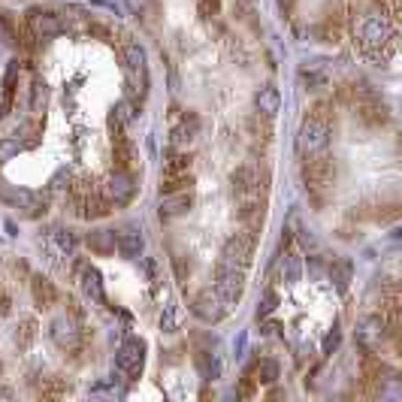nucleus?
<instances>
[{"label": "nucleus", "mask_w": 402, "mask_h": 402, "mask_svg": "<svg viewBox=\"0 0 402 402\" xmlns=\"http://www.w3.org/2000/svg\"><path fill=\"white\" fill-rule=\"evenodd\" d=\"M360 40L366 49H378V58H388L393 52V40H397V34H393V25L381 15H366L363 19V27H360Z\"/></svg>", "instance_id": "nucleus-1"}, {"label": "nucleus", "mask_w": 402, "mask_h": 402, "mask_svg": "<svg viewBox=\"0 0 402 402\" xmlns=\"http://www.w3.org/2000/svg\"><path fill=\"white\" fill-rule=\"evenodd\" d=\"M12 312V300L6 291H0V315H10Z\"/></svg>", "instance_id": "nucleus-45"}, {"label": "nucleus", "mask_w": 402, "mask_h": 402, "mask_svg": "<svg viewBox=\"0 0 402 402\" xmlns=\"http://www.w3.org/2000/svg\"><path fill=\"white\" fill-rule=\"evenodd\" d=\"M197 131H200V118H197L194 112H188V115L172 127V142H176V146H185V142H191L197 136Z\"/></svg>", "instance_id": "nucleus-22"}, {"label": "nucleus", "mask_w": 402, "mask_h": 402, "mask_svg": "<svg viewBox=\"0 0 402 402\" xmlns=\"http://www.w3.org/2000/svg\"><path fill=\"white\" fill-rule=\"evenodd\" d=\"M267 121L269 118H263V115H257V112H254V118L252 121H248V127H252V133H254V139H263V142H267L269 139V124H267Z\"/></svg>", "instance_id": "nucleus-34"}, {"label": "nucleus", "mask_w": 402, "mask_h": 402, "mask_svg": "<svg viewBox=\"0 0 402 402\" xmlns=\"http://www.w3.org/2000/svg\"><path fill=\"white\" fill-rule=\"evenodd\" d=\"M30 293H34L36 309H52V306L58 302V291H55V284H52L49 278H43V276H36L34 282H30Z\"/></svg>", "instance_id": "nucleus-18"}, {"label": "nucleus", "mask_w": 402, "mask_h": 402, "mask_svg": "<svg viewBox=\"0 0 402 402\" xmlns=\"http://www.w3.org/2000/svg\"><path fill=\"white\" fill-rule=\"evenodd\" d=\"M142 363H146V342L142 339H124L115 354V372L121 378H127V381H133V378H139L142 372Z\"/></svg>", "instance_id": "nucleus-4"}, {"label": "nucleus", "mask_w": 402, "mask_h": 402, "mask_svg": "<svg viewBox=\"0 0 402 402\" xmlns=\"http://www.w3.org/2000/svg\"><path fill=\"white\" fill-rule=\"evenodd\" d=\"M388 339V327H384V317L381 315H369L360 321L357 327V342L366 348V351H372L378 342H384Z\"/></svg>", "instance_id": "nucleus-12"}, {"label": "nucleus", "mask_w": 402, "mask_h": 402, "mask_svg": "<svg viewBox=\"0 0 402 402\" xmlns=\"http://www.w3.org/2000/svg\"><path fill=\"white\" fill-rule=\"evenodd\" d=\"M67 390H70V381H67V378H60V375L45 378V381H43V388H40L43 397H64Z\"/></svg>", "instance_id": "nucleus-29"}, {"label": "nucleus", "mask_w": 402, "mask_h": 402, "mask_svg": "<svg viewBox=\"0 0 402 402\" xmlns=\"http://www.w3.org/2000/svg\"><path fill=\"white\" fill-rule=\"evenodd\" d=\"M0 372H3V363H0Z\"/></svg>", "instance_id": "nucleus-51"}, {"label": "nucleus", "mask_w": 402, "mask_h": 402, "mask_svg": "<svg viewBox=\"0 0 402 402\" xmlns=\"http://www.w3.org/2000/svg\"><path fill=\"white\" fill-rule=\"evenodd\" d=\"M188 166H191V157L181 155V151H170V155H166L164 176H179V172H188Z\"/></svg>", "instance_id": "nucleus-26"}, {"label": "nucleus", "mask_w": 402, "mask_h": 402, "mask_svg": "<svg viewBox=\"0 0 402 402\" xmlns=\"http://www.w3.org/2000/svg\"><path fill=\"white\" fill-rule=\"evenodd\" d=\"M339 342H342V333H339V327H333V330L327 333V339H324V354L330 357V354L339 348Z\"/></svg>", "instance_id": "nucleus-39"}, {"label": "nucleus", "mask_w": 402, "mask_h": 402, "mask_svg": "<svg viewBox=\"0 0 402 402\" xmlns=\"http://www.w3.org/2000/svg\"><path fill=\"white\" fill-rule=\"evenodd\" d=\"M194 206V194L191 188L188 191H176V194H161V218H179V215H188Z\"/></svg>", "instance_id": "nucleus-14"}, {"label": "nucleus", "mask_w": 402, "mask_h": 402, "mask_svg": "<svg viewBox=\"0 0 402 402\" xmlns=\"http://www.w3.org/2000/svg\"><path fill=\"white\" fill-rule=\"evenodd\" d=\"M27 27L34 30L36 40H49V36H58L60 30H64L60 19H58L55 12H49V10H30V15H27Z\"/></svg>", "instance_id": "nucleus-11"}, {"label": "nucleus", "mask_w": 402, "mask_h": 402, "mask_svg": "<svg viewBox=\"0 0 402 402\" xmlns=\"http://www.w3.org/2000/svg\"><path fill=\"white\" fill-rule=\"evenodd\" d=\"M36 336H40V324H36L34 317H21L19 330H15V345H19L21 351H27V348L36 342Z\"/></svg>", "instance_id": "nucleus-23"}, {"label": "nucleus", "mask_w": 402, "mask_h": 402, "mask_svg": "<svg viewBox=\"0 0 402 402\" xmlns=\"http://www.w3.org/2000/svg\"><path fill=\"white\" fill-rule=\"evenodd\" d=\"M300 176H302V185H306L309 191L321 194V191H327L333 185V179H336V164H333V157H327L324 151H317V155L302 161Z\"/></svg>", "instance_id": "nucleus-2"}, {"label": "nucleus", "mask_w": 402, "mask_h": 402, "mask_svg": "<svg viewBox=\"0 0 402 402\" xmlns=\"http://www.w3.org/2000/svg\"><path fill=\"white\" fill-rule=\"evenodd\" d=\"M276 330H278V324H272V321H269V324H263V327H260L263 336H272V333H276Z\"/></svg>", "instance_id": "nucleus-48"}, {"label": "nucleus", "mask_w": 402, "mask_h": 402, "mask_svg": "<svg viewBox=\"0 0 402 402\" xmlns=\"http://www.w3.org/2000/svg\"><path fill=\"white\" fill-rule=\"evenodd\" d=\"M52 339H55V345L64 348V351H79V345H82V333L70 317L52 321Z\"/></svg>", "instance_id": "nucleus-13"}, {"label": "nucleus", "mask_w": 402, "mask_h": 402, "mask_svg": "<svg viewBox=\"0 0 402 402\" xmlns=\"http://www.w3.org/2000/svg\"><path fill=\"white\" fill-rule=\"evenodd\" d=\"M230 309L233 306L218 291H200L194 297V302H191V312L200 317V321H206V324H218L227 312H230Z\"/></svg>", "instance_id": "nucleus-6"}, {"label": "nucleus", "mask_w": 402, "mask_h": 402, "mask_svg": "<svg viewBox=\"0 0 402 402\" xmlns=\"http://www.w3.org/2000/svg\"><path fill=\"white\" fill-rule=\"evenodd\" d=\"M378 3H381V12H390L393 19L399 15V0H378Z\"/></svg>", "instance_id": "nucleus-44"}, {"label": "nucleus", "mask_w": 402, "mask_h": 402, "mask_svg": "<svg viewBox=\"0 0 402 402\" xmlns=\"http://www.w3.org/2000/svg\"><path fill=\"white\" fill-rule=\"evenodd\" d=\"M300 245L306 248V252H317V242H315V236L309 230H300Z\"/></svg>", "instance_id": "nucleus-41"}, {"label": "nucleus", "mask_w": 402, "mask_h": 402, "mask_svg": "<svg viewBox=\"0 0 402 402\" xmlns=\"http://www.w3.org/2000/svg\"><path fill=\"white\" fill-rule=\"evenodd\" d=\"M330 142V124L324 121H315V118H306L300 127V136H297V148L302 157H312L317 151H324Z\"/></svg>", "instance_id": "nucleus-5"}, {"label": "nucleus", "mask_w": 402, "mask_h": 402, "mask_svg": "<svg viewBox=\"0 0 402 402\" xmlns=\"http://www.w3.org/2000/svg\"><path fill=\"white\" fill-rule=\"evenodd\" d=\"M384 375H390L388 363L381 357H375V354H366L363 357V378H372V381H384Z\"/></svg>", "instance_id": "nucleus-24"}, {"label": "nucleus", "mask_w": 402, "mask_h": 402, "mask_svg": "<svg viewBox=\"0 0 402 402\" xmlns=\"http://www.w3.org/2000/svg\"><path fill=\"white\" fill-rule=\"evenodd\" d=\"M194 185L191 172H179V176H166L161 185V194H176V191H188Z\"/></svg>", "instance_id": "nucleus-28"}, {"label": "nucleus", "mask_w": 402, "mask_h": 402, "mask_svg": "<svg viewBox=\"0 0 402 402\" xmlns=\"http://www.w3.org/2000/svg\"><path fill=\"white\" fill-rule=\"evenodd\" d=\"M0 200H6L15 209H25L30 218H36L40 212H45V197L34 194V191H25V188H12V185H6V181H0Z\"/></svg>", "instance_id": "nucleus-8"}, {"label": "nucleus", "mask_w": 402, "mask_h": 402, "mask_svg": "<svg viewBox=\"0 0 402 402\" xmlns=\"http://www.w3.org/2000/svg\"><path fill=\"white\" fill-rule=\"evenodd\" d=\"M276 306H278V293H276V291H269L267 297H263V302H260V306H257V321H260V317H267V315H272V312H276Z\"/></svg>", "instance_id": "nucleus-36"}, {"label": "nucleus", "mask_w": 402, "mask_h": 402, "mask_svg": "<svg viewBox=\"0 0 402 402\" xmlns=\"http://www.w3.org/2000/svg\"><path fill=\"white\" fill-rule=\"evenodd\" d=\"M181 324V306H176V302H170V306L164 309V317H161V330L164 333H176Z\"/></svg>", "instance_id": "nucleus-30"}, {"label": "nucleus", "mask_w": 402, "mask_h": 402, "mask_svg": "<svg viewBox=\"0 0 402 402\" xmlns=\"http://www.w3.org/2000/svg\"><path fill=\"white\" fill-rule=\"evenodd\" d=\"M121 55H124L127 73H131V76H146V49H142L139 43L127 40L124 49H121Z\"/></svg>", "instance_id": "nucleus-19"}, {"label": "nucleus", "mask_w": 402, "mask_h": 402, "mask_svg": "<svg viewBox=\"0 0 402 402\" xmlns=\"http://www.w3.org/2000/svg\"><path fill=\"white\" fill-rule=\"evenodd\" d=\"M124 3H127V10H131L133 15H139V19H146V21H151L155 19V12H157L155 0H124Z\"/></svg>", "instance_id": "nucleus-31"}, {"label": "nucleus", "mask_w": 402, "mask_h": 402, "mask_svg": "<svg viewBox=\"0 0 402 402\" xmlns=\"http://www.w3.org/2000/svg\"><path fill=\"white\" fill-rule=\"evenodd\" d=\"M354 115H357L366 127H384L390 121V109L384 100H378L375 97H366V100H357L354 103Z\"/></svg>", "instance_id": "nucleus-10"}, {"label": "nucleus", "mask_w": 402, "mask_h": 402, "mask_svg": "<svg viewBox=\"0 0 402 402\" xmlns=\"http://www.w3.org/2000/svg\"><path fill=\"white\" fill-rule=\"evenodd\" d=\"M136 194V179L131 170H115L109 176V181L103 185V197L112 203V206H124V203H131Z\"/></svg>", "instance_id": "nucleus-7"}, {"label": "nucleus", "mask_w": 402, "mask_h": 402, "mask_svg": "<svg viewBox=\"0 0 402 402\" xmlns=\"http://www.w3.org/2000/svg\"><path fill=\"white\" fill-rule=\"evenodd\" d=\"M55 239H58V245L64 248V252H73L76 248V236L70 230H55Z\"/></svg>", "instance_id": "nucleus-40"}, {"label": "nucleus", "mask_w": 402, "mask_h": 402, "mask_svg": "<svg viewBox=\"0 0 402 402\" xmlns=\"http://www.w3.org/2000/svg\"><path fill=\"white\" fill-rule=\"evenodd\" d=\"M82 291H85V297H88V300L103 302V306H106L103 278H100V272H97L94 267H85V269H82Z\"/></svg>", "instance_id": "nucleus-20"}, {"label": "nucleus", "mask_w": 402, "mask_h": 402, "mask_svg": "<svg viewBox=\"0 0 402 402\" xmlns=\"http://www.w3.org/2000/svg\"><path fill=\"white\" fill-rule=\"evenodd\" d=\"M218 12V0H200V15L203 19H212Z\"/></svg>", "instance_id": "nucleus-42"}, {"label": "nucleus", "mask_w": 402, "mask_h": 402, "mask_svg": "<svg viewBox=\"0 0 402 402\" xmlns=\"http://www.w3.org/2000/svg\"><path fill=\"white\" fill-rule=\"evenodd\" d=\"M19 151H21V142L19 139H0V164L12 161Z\"/></svg>", "instance_id": "nucleus-35"}, {"label": "nucleus", "mask_w": 402, "mask_h": 402, "mask_svg": "<svg viewBox=\"0 0 402 402\" xmlns=\"http://www.w3.org/2000/svg\"><path fill=\"white\" fill-rule=\"evenodd\" d=\"M278 6L284 10V15H291V12H293V0H278Z\"/></svg>", "instance_id": "nucleus-49"}, {"label": "nucleus", "mask_w": 402, "mask_h": 402, "mask_svg": "<svg viewBox=\"0 0 402 402\" xmlns=\"http://www.w3.org/2000/svg\"><path fill=\"white\" fill-rule=\"evenodd\" d=\"M12 397V390L10 388H0V399H10Z\"/></svg>", "instance_id": "nucleus-50"}, {"label": "nucleus", "mask_w": 402, "mask_h": 402, "mask_svg": "<svg viewBox=\"0 0 402 402\" xmlns=\"http://www.w3.org/2000/svg\"><path fill=\"white\" fill-rule=\"evenodd\" d=\"M254 260V236L248 230L233 233L221 248V267H233V269H248Z\"/></svg>", "instance_id": "nucleus-3"}, {"label": "nucleus", "mask_w": 402, "mask_h": 402, "mask_svg": "<svg viewBox=\"0 0 402 402\" xmlns=\"http://www.w3.org/2000/svg\"><path fill=\"white\" fill-rule=\"evenodd\" d=\"M333 278H336V284H339V291H345L348 287V278H351V267L348 263H339V267H333Z\"/></svg>", "instance_id": "nucleus-38"}, {"label": "nucleus", "mask_w": 402, "mask_h": 402, "mask_svg": "<svg viewBox=\"0 0 402 402\" xmlns=\"http://www.w3.org/2000/svg\"><path fill=\"white\" fill-rule=\"evenodd\" d=\"M40 97L45 100V85H43L40 79H36V82H34V106H40Z\"/></svg>", "instance_id": "nucleus-46"}, {"label": "nucleus", "mask_w": 402, "mask_h": 402, "mask_svg": "<svg viewBox=\"0 0 402 402\" xmlns=\"http://www.w3.org/2000/svg\"><path fill=\"white\" fill-rule=\"evenodd\" d=\"M282 276H284L287 284H297V282H300V278H302V260H300V254H287V257H284Z\"/></svg>", "instance_id": "nucleus-27"}, {"label": "nucleus", "mask_w": 402, "mask_h": 402, "mask_svg": "<svg viewBox=\"0 0 402 402\" xmlns=\"http://www.w3.org/2000/svg\"><path fill=\"white\" fill-rule=\"evenodd\" d=\"M115 248H118V254H121V257H127V260H136V257L142 254V248H146L139 227L127 224L121 233H115Z\"/></svg>", "instance_id": "nucleus-15"}, {"label": "nucleus", "mask_w": 402, "mask_h": 402, "mask_svg": "<svg viewBox=\"0 0 402 402\" xmlns=\"http://www.w3.org/2000/svg\"><path fill=\"white\" fill-rule=\"evenodd\" d=\"M306 118H315V121H324V124H333V103L327 100H317L312 109H309Z\"/></svg>", "instance_id": "nucleus-33"}, {"label": "nucleus", "mask_w": 402, "mask_h": 402, "mask_svg": "<svg viewBox=\"0 0 402 402\" xmlns=\"http://www.w3.org/2000/svg\"><path fill=\"white\" fill-rule=\"evenodd\" d=\"M85 242L97 254H115V230H91Z\"/></svg>", "instance_id": "nucleus-21"}, {"label": "nucleus", "mask_w": 402, "mask_h": 402, "mask_svg": "<svg viewBox=\"0 0 402 402\" xmlns=\"http://www.w3.org/2000/svg\"><path fill=\"white\" fill-rule=\"evenodd\" d=\"M215 291L221 293V297L230 302V306H236L242 291H245V269H233V267H218V282H215Z\"/></svg>", "instance_id": "nucleus-9"}, {"label": "nucleus", "mask_w": 402, "mask_h": 402, "mask_svg": "<svg viewBox=\"0 0 402 402\" xmlns=\"http://www.w3.org/2000/svg\"><path fill=\"white\" fill-rule=\"evenodd\" d=\"M276 378H278V363L276 360H260V363H257V378H254V381L276 384Z\"/></svg>", "instance_id": "nucleus-32"}, {"label": "nucleus", "mask_w": 402, "mask_h": 402, "mask_svg": "<svg viewBox=\"0 0 402 402\" xmlns=\"http://www.w3.org/2000/svg\"><path fill=\"white\" fill-rule=\"evenodd\" d=\"M239 397H252V393H254V378L252 375H245V378H242V384H239Z\"/></svg>", "instance_id": "nucleus-43"}, {"label": "nucleus", "mask_w": 402, "mask_h": 402, "mask_svg": "<svg viewBox=\"0 0 402 402\" xmlns=\"http://www.w3.org/2000/svg\"><path fill=\"white\" fill-rule=\"evenodd\" d=\"M230 185H233V194L236 197L254 194V191H260V176H257V170L252 164H245V166H236V170L230 172Z\"/></svg>", "instance_id": "nucleus-16"}, {"label": "nucleus", "mask_w": 402, "mask_h": 402, "mask_svg": "<svg viewBox=\"0 0 402 402\" xmlns=\"http://www.w3.org/2000/svg\"><path fill=\"white\" fill-rule=\"evenodd\" d=\"M197 369H200V375L206 378V381L221 375V363H218V357L209 351H197Z\"/></svg>", "instance_id": "nucleus-25"}, {"label": "nucleus", "mask_w": 402, "mask_h": 402, "mask_svg": "<svg viewBox=\"0 0 402 402\" xmlns=\"http://www.w3.org/2000/svg\"><path fill=\"white\" fill-rule=\"evenodd\" d=\"M172 269H176V278L179 282H188V276H191V260L188 257H172Z\"/></svg>", "instance_id": "nucleus-37"}, {"label": "nucleus", "mask_w": 402, "mask_h": 402, "mask_svg": "<svg viewBox=\"0 0 402 402\" xmlns=\"http://www.w3.org/2000/svg\"><path fill=\"white\" fill-rule=\"evenodd\" d=\"M12 36V27H10V21L3 19V15H0V40H10Z\"/></svg>", "instance_id": "nucleus-47"}, {"label": "nucleus", "mask_w": 402, "mask_h": 402, "mask_svg": "<svg viewBox=\"0 0 402 402\" xmlns=\"http://www.w3.org/2000/svg\"><path fill=\"white\" fill-rule=\"evenodd\" d=\"M278 106H282V94H278V88L263 85V88L254 94V112H257V115L272 118V115L278 112Z\"/></svg>", "instance_id": "nucleus-17"}]
</instances>
